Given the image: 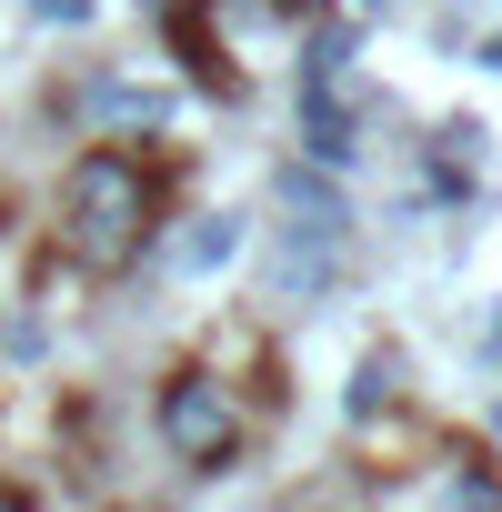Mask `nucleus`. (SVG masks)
<instances>
[{
    "mask_svg": "<svg viewBox=\"0 0 502 512\" xmlns=\"http://www.w3.org/2000/svg\"><path fill=\"white\" fill-rule=\"evenodd\" d=\"M0 512H31V492H21V482H0Z\"/></svg>",
    "mask_w": 502,
    "mask_h": 512,
    "instance_id": "obj_7",
    "label": "nucleus"
},
{
    "mask_svg": "<svg viewBox=\"0 0 502 512\" xmlns=\"http://www.w3.org/2000/svg\"><path fill=\"white\" fill-rule=\"evenodd\" d=\"M161 201H171V171L121 151V141H91L71 171H61V251H71V272L81 282H111L131 272L141 251L161 241Z\"/></svg>",
    "mask_w": 502,
    "mask_h": 512,
    "instance_id": "obj_1",
    "label": "nucleus"
},
{
    "mask_svg": "<svg viewBox=\"0 0 502 512\" xmlns=\"http://www.w3.org/2000/svg\"><path fill=\"white\" fill-rule=\"evenodd\" d=\"M171 51H181V71H191L201 91L241 101V71H231V51L211 41V0H171Z\"/></svg>",
    "mask_w": 502,
    "mask_h": 512,
    "instance_id": "obj_3",
    "label": "nucleus"
},
{
    "mask_svg": "<svg viewBox=\"0 0 502 512\" xmlns=\"http://www.w3.org/2000/svg\"><path fill=\"white\" fill-rule=\"evenodd\" d=\"M492 61H502V41H492Z\"/></svg>",
    "mask_w": 502,
    "mask_h": 512,
    "instance_id": "obj_8",
    "label": "nucleus"
},
{
    "mask_svg": "<svg viewBox=\"0 0 502 512\" xmlns=\"http://www.w3.org/2000/svg\"><path fill=\"white\" fill-rule=\"evenodd\" d=\"M432 161H442V181H472V161H482V121H452Z\"/></svg>",
    "mask_w": 502,
    "mask_h": 512,
    "instance_id": "obj_6",
    "label": "nucleus"
},
{
    "mask_svg": "<svg viewBox=\"0 0 502 512\" xmlns=\"http://www.w3.org/2000/svg\"><path fill=\"white\" fill-rule=\"evenodd\" d=\"M282 201H292V221H302L312 241H332V231H342V201H332L322 181H302V171H292V181H282Z\"/></svg>",
    "mask_w": 502,
    "mask_h": 512,
    "instance_id": "obj_5",
    "label": "nucleus"
},
{
    "mask_svg": "<svg viewBox=\"0 0 502 512\" xmlns=\"http://www.w3.org/2000/svg\"><path fill=\"white\" fill-rule=\"evenodd\" d=\"M432 512H502V472H492V452H452V472L432 482Z\"/></svg>",
    "mask_w": 502,
    "mask_h": 512,
    "instance_id": "obj_4",
    "label": "nucleus"
},
{
    "mask_svg": "<svg viewBox=\"0 0 502 512\" xmlns=\"http://www.w3.org/2000/svg\"><path fill=\"white\" fill-rule=\"evenodd\" d=\"M151 432H161V452H171L181 472H231V462H241V432H251V422H241V382L211 372V362L161 372Z\"/></svg>",
    "mask_w": 502,
    "mask_h": 512,
    "instance_id": "obj_2",
    "label": "nucleus"
}]
</instances>
